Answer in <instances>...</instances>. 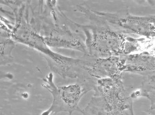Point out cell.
<instances>
[{"instance_id":"obj_1","label":"cell","mask_w":155,"mask_h":115,"mask_svg":"<svg viewBox=\"0 0 155 115\" xmlns=\"http://www.w3.org/2000/svg\"><path fill=\"white\" fill-rule=\"evenodd\" d=\"M81 12L90 21L86 25L77 23L85 36L86 55L95 58L125 55L124 47L128 36L111 28L87 7L83 8Z\"/></svg>"},{"instance_id":"obj_2","label":"cell","mask_w":155,"mask_h":115,"mask_svg":"<svg viewBox=\"0 0 155 115\" xmlns=\"http://www.w3.org/2000/svg\"><path fill=\"white\" fill-rule=\"evenodd\" d=\"M45 83L42 87L48 90L52 97L51 106L41 115H50L63 112L71 115L73 112L80 110L79 104L83 96L87 92L94 90L95 81L85 80L82 83H75L57 86L53 81V75L50 73L43 79Z\"/></svg>"},{"instance_id":"obj_3","label":"cell","mask_w":155,"mask_h":115,"mask_svg":"<svg viewBox=\"0 0 155 115\" xmlns=\"http://www.w3.org/2000/svg\"><path fill=\"white\" fill-rule=\"evenodd\" d=\"M14 39L37 50L53 59L59 65L56 72L64 79L77 78L81 70L80 59H74L55 53L47 46L45 39L25 25L20 24L12 34Z\"/></svg>"},{"instance_id":"obj_4","label":"cell","mask_w":155,"mask_h":115,"mask_svg":"<svg viewBox=\"0 0 155 115\" xmlns=\"http://www.w3.org/2000/svg\"><path fill=\"white\" fill-rule=\"evenodd\" d=\"M94 11L110 27L148 39L154 38L155 15L136 16L124 10L115 12Z\"/></svg>"},{"instance_id":"obj_5","label":"cell","mask_w":155,"mask_h":115,"mask_svg":"<svg viewBox=\"0 0 155 115\" xmlns=\"http://www.w3.org/2000/svg\"><path fill=\"white\" fill-rule=\"evenodd\" d=\"M81 58L83 68L92 78H122L124 73V64L121 56L95 58L85 55Z\"/></svg>"},{"instance_id":"obj_6","label":"cell","mask_w":155,"mask_h":115,"mask_svg":"<svg viewBox=\"0 0 155 115\" xmlns=\"http://www.w3.org/2000/svg\"><path fill=\"white\" fill-rule=\"evenodd\" d=\"M120 56L124 64V73L148 76L155 75V57L148 53L130 54Z\"/></svg>"},{"instance_id":"obj_7","label":"cell","mask_w":155,"mask_h":115,"mask_svg":"<svg viewBox=\"0 0 155 115\" xmlns=\"http://www.w3.org/2000/svg\"><path fill=\"white\" fill-rule=\"evenodd\" d=\"M79 111L84 115H134L133 106L110 104L97 94H94L86 107Z\"/></svg>"},{"instance_id":"obj_8","label":"cell","mask_w":155,"mask_h":115,"mask_svg":"<svg viewBox=\"0 0 155 115\" xmlns=\"http://www.w3.org/2000/svg\"><path fill=\"white\" fill-rule=\"evenodd\" d=\"M143 96L146 97L150 102L151 113L155 110V75L148 76L147 80L143 83L142 88L131 94V97Z\"/></svg>"},{"instance_id":"obj_9","label":"cell","mask_w":155,"mask_h":115,"mask_svg":"<svg viewBox=\"0 0 155 115\" xmlns=\"http://www.w3.org/2000/svg\"><path fill=\"white\" fill-rule=\"evenodd\" d=\"M12 33L0 22V60L6 59L9 55Z\"/></svg>"},{"instance_id":"obj_10","label":"cell","mask_w":155,"mask_h":115,"mask_svg":"<svg viewBox=\"0 0 155 115\" xmlns=\"http://www.w3.org/2000/svg\"><path fill=\"white\" fill-rule=\"evenodd\" d=\"M12 78H13V76H12V74L8 73H5L4 72L0 71V80L5 78L12 79Z\"/></svg>"}]
</instances>
